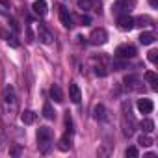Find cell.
<instances>
[{
	"label": "cell",
	"mask_w": 158,
	"mask_h": 158,
	"mask_svg": "<svg viewBox=\"0 0 158 158\" xmlns=\"http://www.w3.org/2000/svg\"><path fill=\"white\" fill-rule=\"evenodd\" d=\"M149 24H152V19L147 17V15H141V17L134 19V26H149Z\"/></svg>",
	"instance_id": "obj_22"
},
{
	"label": "cell",
	"mask_w": 158,
	"mask_h": 158,
	"mask_svg": "<svg viewBox=\"0 0 158 158\" xmlns=\"http://www.w3.org/2000/svg\"><path fill=\"white\" fill-rule=\"evenodd\" d=\"M82 24H84V26H89V24H91V17L84 15V17H82Z\"/></svg>",
	"instance_id": "obj_33"
},
{
	"label": "cell",
	"mask_w": 158,
	"mask_h": 158,
	"mask_svg": "<svg viewBox=\"0 0 158 158\" xmlns=\"http://www.w3.org/2000/svg\"><path fill=\"white\" fill-rule=\"evenodd\" d=\"M6 37V41H8V45L10 47H13V48H17L21 43H19V39H17V35H4Z\"/></svg>",
	"instance_id": "obj_26"
},
{
	"label": "cell",
	"mask_w": 158,
	"mask_h": 158,
	"mask_svg": "<svg viewBox=\"0 0 158 158\" xmlns=\"http://www.w3.org/2000/svg\"><path fill=\"white\" fill-rule=\"evenodd\" d=\"M10 24H11V30L13 32H19V23L15 19H10Z\"/></svg>",
	"instance_id": "obj_32"
},
{
	"label": "cell",
	"mask_w": 158,
	"mask_h": 158,
	"mask_svg": "<svg viewBox=\"0 0 158 158\" xmlns=\"http://www.w3.org/2000/svg\"><path fill=\"white\" fill-rule=\"evenodd\" d=\"M21 121H23L24 125H32V123L35 121V114H34L32 110H24V112L21 114Z\"/></svg>",
	"instance_id": "obj_18"
},
{
	"label": "cell",
	"mask_w": 158,
	"mask_h": 158,
	"mask_svg": "<svg viewBox=\"0 0 158 158\" xmlns=\"http://www.w3.org/2000/svg\"><path fill=\"white\" fill-rule=\"evenodd\" d=\"M136 56V47L134 45H119L115 48V58H121V60H130Z\"/></svg>",
	"instance_id": "obj_6"
},
{
	"label": "cell",
	"mask_w": 158,
	"mask_h": 158,
	"mask_svg": "<svg viewBox=\"0 0 158 158\" xmlns=\"http://www.w3.org/2000/svg\"><path fill=\"white\" fill-rule=\"evenodd\" d=\"M78 8L80 10H91L93 8V0H78Z\"/></svg>",
	"instance_id": "obj_25"
},
{
	"label": "cell",
	"mask_w": 158,
	"mask_h": 158,
	"mask_svg": "<svg viewBox=\"0 0 158 158\" xmlns=\"http://www.w3.org/2000/svg\"><path fill=\"white\" fill-rule=\"evenodd\" d=\"M123 82H125V86H127L128 89H132V91H141V89H145V88L141 86V80H139L138 74H127Z\"/></svg>",
	"instance_id": "obj_7"
},
{
	"label": "cell",
	"mask_w": 158,
	"mask_h": 158,
	"mask_svg": "<svg viewBox=\"0 0 158 158\" xmlns=\"http://www.w3.org/2000/svg\"><path fill=\"white\" fill-rule=\"evenodd\" d=\"M60 21H61V24L65 28H73V15L69 13V10L65 6L60 8Z\"/></svg>",
	"instance_id": "obj_12"
},
{
	"label": "cell",
	"mask_w": 158,
	"mask_h": 158,
	"mask_svg": "<svg viewBox=\"0 0 158 158\" xmlns=\"http://www.w3.org/2000/svg\"><path fill=\"white\" fill-rule=\"evenodd\" d=\"M54 134L48 127H39L37 128V143H39V151L41 152H48L50 145H52Z\"/></svg>",
	"instance_id": "obj_2"
},
{
	"label": "cell",
	"mask_w": 158,
	"mask_h": 158,
	"mask_svg": "<svg viewBox=\"0 0 158 158\" xmlns=\"http://www.w3.org/2000/svg\"><path fill=\"white\" fill-rule=\"evenodd\" d=\"M88 39H89L91 45H104L108 41V34H106L104 28H95V30H91Z\"/></svg>",
	"instance_id": "obj_5"
},
{
	"label": "cell",
	"mask_w": 158,
	"mask_h": 158,
	"mask_svg": "<svg viewBox=\"0 0 158 158\" xmlns=\"http://www.w3.org/2000/svg\"><path fill=\"white\" fill-rule=\"evenodd\" d=\"M147 58H149V61H151V63H156V61H158V50H154V48H152V50L149 52V56H147Z\"/></svg>",
	"instance_id": "obj_29"
},
{
	"label": "cell",
	"mask_w": 158,
	"mask_h": 158,
	"mask_svg": "<svg viewBox=\"0 0 158 158\" xmlns=\"http://www.w3.org/2000/svg\"><path fill=\"white\" fill-rule=\"evenodd\" d=\"M93 115H95L97 121H106V106L99 102V104L93 108Z\"/></svg>",
	"instance_id": "obj_16"
},
{
	"label": "cell",
	"mask_w": 158,
	"mask_h": 158,
	"mask_svg": "<svg viewBox=\"0 0 158 158\" xmlns=\"http://www.w3.org/2000/svg\"><path fill=\"white\" fill-rule=\"evenodd\" d=\"M149 4H151L152 8H156V6H158V0H149Z\"/></svg>",
	"instance_id": "obj_34"
},
{
	"label": "cell",
	"mask_w": 158,
	"mask_h": 158,
	"mask_svg": "<svg viewBox=\"0 0 158 158\" xmlns=\"http://www.w3.org/2000/svg\"><path fill=\"white\" fill-rule=\"evenodd\" d=\"M32 10L37 17H45L47 11H48V6H47V0H35V2L32 4Z\"/></svg>",
	"instance_id": "obj_11"
},
{
	"label": "cell",
	"mask_w": 158,
	"mask_h": 158,
	"mask_svg": "<svg viewBox=\"0 0 158 158\" xmlns=\"http://www.w3.org/2000/svg\"><path fill=\"white\" fill-rule=\"evenodd\" d=\"M69 99L74 102V104H78L82 101V93H80V88H78L76 84H71L69 86Z\"/></svg>",
	"instance_id": "obj_13"
},
{
	"label": "cell",
	"mask_w": 158,
	"mask_h": 158,
	"mask_svg": "<svg viewBox=\"0 0 158 158\" xmlns=\"http://www.w3.org/2000/svg\"><path fill=\"white\" fill-rule=\"evenodd\" d=\"M95 74H97V76H101V78H104V76L108 74V71H106L102 65H95Z\"/></svg>",
	"instance_id": "obj_28"
},
{
	"label": "cell",
	"mask_w": 158,
	"mask_h": 158,
	"mask_svg": "<svg viewBox=\"0 0 158 158\" xmlns=\"http://www.w3.org/2000/svg\"><path fill=\"white\" fill-rule=\"evenodd\" d=\"M43 117L45 119H54L56 117V112H54V108H52L50 102H45L43 104Z\"/></svg>",
	"instance_id": "obj_20"
},
{
	"label": "cell",
	"mask_w": 158,
	"mask_h": 158,
	"mask_svg": "<svg viewBox=\"0 0 158 158\" xmlns=\"http://www.w3.org/2000/svg\"><path fill=\"white\" fill-rule=\"evenodd\" d=\"M10 154H13V156H19V154H21V147H19V145H13V147L10 149Z\"/></svg>",
	"instance_id": "obj_31"
},
{
	"label": "cell",
	"mask_w": 158,
	"mask_h": 158,
	"mask_svg": "<svg viewBox=\"0 0 158 158\" xmlns=\"http://www.w3.org/2000/svg\"><path fill=\"white\" fill-rule=\"evenodd\" d=\"M138 143H139V147H151V145L154 143V139H152L147 132H143V134L138 138Z\"/></svg>",
	"instance_id": "obj_21"
},
{
	"label": "cell",
	"mask_w": 158,
	"mask_h": 158,
	"mask_svg": "<svg viewBox=\"0 0 158 158\" xmlns=\"http://www.w3.org/2000/svg\"><path fill=\"white\" fill-rule=\"evenodd\" d=\"M141 128H143V132L151 134V132L154 130V121H152V119H143V121H141Z\"/></svg>",
	"instance_id": "obj_23"
},
{
	"label": "cell",
	"mask_w": 158,
	"mask_h": 158,
	"mask_svg": "<svg viewBox=\"0 0 158 158\" xmlns=\"http://www.w3.org/2000/svg\"><path fill=\"white\" fill-rule=\"evenodd\" d=\"M2 101H4L6 112L17 108V93H15V88H13V86H6V88H4V91H2Z\"/></svg>",
	"instance_id": "obj_3"
},
{
	"label": "cell",
	"mask_w": 158,
	"mask_h": 158,
	"mask_svg": "<svg viewBox=\"0 0 158 158\" xmlns=\"http://www.w3.org/2000/svg\"><path fill=\"white\" fill-rule=\"evenodd\" d=\"M0 4H2V6H8V8H10V2H8V0H0Z\"/></svg>",
	"instance_id": "obj_35"
},
{
	"label": "cell",
	"mask_w": 158,
	"mask_h": 158,
	"mask_svg": "<svg viewBox=\"0 0 158 158\" xmlns=\"http://www.w3.org/2000/svg\"><path fill=\"white\" fill-rule=\"evenodd\" d=\"M112 67H114V71H123V69L127 67V60H121V58H115V60L112 61Z\"/></svg>",
	"instance_id": "obj_24"
},
{
	"label": "cell",
	"mask_w": 158,
	"mask_h": 158,
	"mask_svg": "<svg viewBox=\"0 0 158 158\" xmlns=\"http://www.w3.org/2000/svg\"><path fill=\"white\" fill-rule=\"evenodd\" d=\"M50 97H52L56 102H63V91H61V88H60L58 84H52V88H50Z\"/></svg>",
	"instance_id": "obj_17"
},
{
	"label": "cell",
	"mask_w": 158,
	"mask_h": 158,
	"mask_svg": "<svg viewBox=\"0 0 158 158\" xmlns=\"http://www.w3.org/2000/svg\"><path fill=\"white\" fill-rule=\"evenodd\" d=\"M125 156L127 158H138V147H127V151H125Z\"/></svg>",
	"instance_id": "obj_27"
},
{
	"label": "cell",
	"mask_w": 158,
	"mask_h": 158,
	"mask_svg": "<svg viewBox=\"0 0 158 158\" xmlns=\"http://www.w3.org/2000/svg\"><path fill=\"white\" fill-rule=\"evenodd\" d=\"M145 80L151 84V89H152V91H158V74H156V73L147 71V73H145Z\"/></svg>",
	"instance_id": "obj_15"
},
{
	"label": "cell",
	"mask_w": 158,
	"mask_h": 158,
	"mask_svg": "<svg viewBox=\"0 0 158 158\" xmlns=\"http://www.w3.org/2000/svg\"><path fill=\"white\" fill-rule=\"evenodd\" d=\"M71 141H73V132H67V134L60 139L58 149H60V151H63V152H65V151H69V149H71Z\"/></svg>",
	"instance_id": "obj_14"
},
{
	"label": "cell",
	"mask_w": 158,
	"mask_h": 158,
	"mask_svg": "<svg viewBox=\"0 0 158 158\" xmlns=\"http://www.w3.org/2000/svg\"><path fill=\"white\" fill-rule=\"evenodd\" d=\"M134 6H136V0H115L112 10H114V13L123 15V13H128Z\"/></svg>",
	"instance_id": "obj_4"
},
{
	"label": "cell",
	"mask_w": 158,
	"mask_h": 158,
	"mask_svg": "<svg viewBox=\"0 0 158 158\" xmlns=\"http://www.w3.org/2000/svg\"><path fill=\"white\" fill-rule=\"evenodd\" d=\"M154 39H156V37H154L152 32H143V34L139 35V43H141V45H152Z\"/></svg>",
	"instance_id": "obj_19"
},
{
	"label": "cell",
	"mask_w": 158,
	"mask_h": 158,
	"mask_svg": "<svg viewBox=\"0 0 158 158\" xmlns=\"http://www.w3.org/2000/svg\"><path fill=\"white\" fill-rule=\"evenodd\" d=\"M117 26H119V30H123V32H130V30L134 28V19H132L128 13L117 15Z\"/></svg>",
	"instance_id": "obj_8"
},
{
	"label": "cell",
	"mask_w": 158,
	"mask_h": 158,
	"mask_svg": "<svg viewBox=\"0 0 158 158\" xmlns=\"http://www.w3.org/2000/svg\"><path fill=\"white\" fill-rule=\"evenodd\" d=\"M65 125H67V130L73 132V119H71V114H65Z\"/></svg>",
	"instance_id": "obj_30"
},
{
	"label": "cell",
	"mask_w": 158,
	"mask_h": 158,
	"mask_svg": "<svg viewBox=\"0 0 158 158\" xmlns=\"http://www.w3.org/2000/svg\"><path fill=\"white\" fill-rule=\"evenodd\" d=\"M37 39H39L43 45H50V43L54 41V35L50 34V30H48L45 24H39V28H37Z\"/></svg>",
	"instance_id": "obj_9"
},
{
	"label": "cell",
	"mask_w": 158,
	"mask_h": 158,
	"mask_svg": "<svg viewBox=\"0 0 158 158\" xmlns=\"http://www.w3.org/2000/svg\"><path fill=\"white\" fill-rule=\"evenodd\" d=\"M136 106H138L139 114H151V112H152V108H154L152 101H151V99H145V97H143V99H138Z\"/></svg>",
	"instance_id": "obj_10"
},
{
	"label": "cell",
	"mask_w": 158,
	"mask_h": 158,
	"mask_svg": "<svg viewBox=\"0 0 158 158\" xmlns=\"http://www.w3.org/2000/svg\"><path fill=\"white\" fill-rule=\"evenodd\" d=\"M121 130H123L125 138H130L136 130V119L132 115L128 101H123V104H121Z\"/></svg>",
	"instance_id": "obj_1"
}]
</instances>
